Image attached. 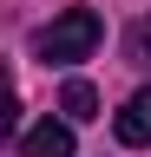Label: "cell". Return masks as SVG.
I'll use <instances>...</instances> for the list:
<instances>
[{
  "label": "cell",
  "mask_w": 151,
  "mask_h": 157,
  "mask_svg": "<svg viewBox=\"0 0 151 157\" xmlns=\"http://www.w3.org/2000/svg\"><path fill=\"white\" fill-rule=\"evenodd\" d=\"M112 131H118V144H131V151H138V144H151V85H138V92L118 105Z\"/></svg>",
  "instance_id": "obj_2"
},
{
  "label": "cell",
  "mask_w": 151,
  "mask_h": 157,
  "mask_svg": "<svg viewBox=\"0 0 151 157\" xmlns=\"http://www.w3.org/2000/svg\"><path fill=\"white\" fill-rule=\"evenodd\" d=\"M59 111L72 118V124H85V118H99V92H92L85 78H66V92H59Z\"/></svg>",
  "instance_id": "obj_4"
},
{
  "label": "cell",
  "mask_w": 151,
  "mask_h": 157,
  "mask_svg": "<svg viewBox=\"0 0 151 157\" xmlns=\"http://www.w3.org/2000/svg\"><path fill=\"white\" fill-rule=\"evenodd\" d=\"M125 59H131L138 72H151V13H145V20H131V26H125Z\"/></svg>",
  "instance_id": "obj_5"
},
{
  "label": "cell",
  "mask_w": 151,
  "mask_h": 157,
  "mask_svg": "<svg viewBox=\"0 0 151 157\" xmlns=\"http://www.w3.org/2000/svg\"><path fill=\"white\" fill-rule=\"evenodd\" d=\"M20 157H72V124L40 118L33 131H20Z\"/></svg>",
  "instance_id": "obj_3"
},
{
  "label": "cell",
  "mask_w": 151,
  "mask_h": 157,
  "mask_svg": "<svg viewBox=\"0 0 151 157\" xmlns=\"http://www.w3.org/2000/svg\"><path fill=\"white\" fill-rule=\"evenodd\" d=\"M99 39H105V20L92 13V7H66L53 26L33 33V59L40 66H79V59L99 52Z\"/></svg>",
  "instance_id": "obj_1"
}]
</instances>
